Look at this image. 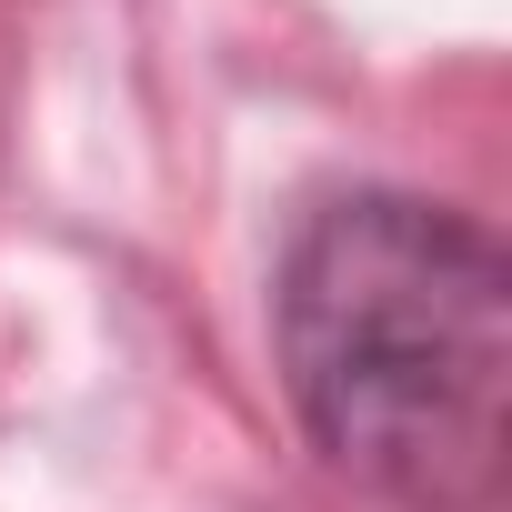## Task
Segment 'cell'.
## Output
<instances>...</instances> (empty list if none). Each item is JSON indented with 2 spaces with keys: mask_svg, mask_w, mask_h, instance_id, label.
<instances>
[{
  "mask_svg": "<svg viewBox=\"0 0 512 512\" xmlns=\"http://www.w3.org/2000/svg\"><path fill=\"white\" fill-rule=\"evenodd\" d=\"M272 362L312 452L402 512H492L512 472V272L422 191L322 201L272 272Z\"/></svg>",
  "mask_w": 512,
  "mask_h": 512,
  "instance_id": "6da1fadb",
  "label": "cell"
}]
</instances>
